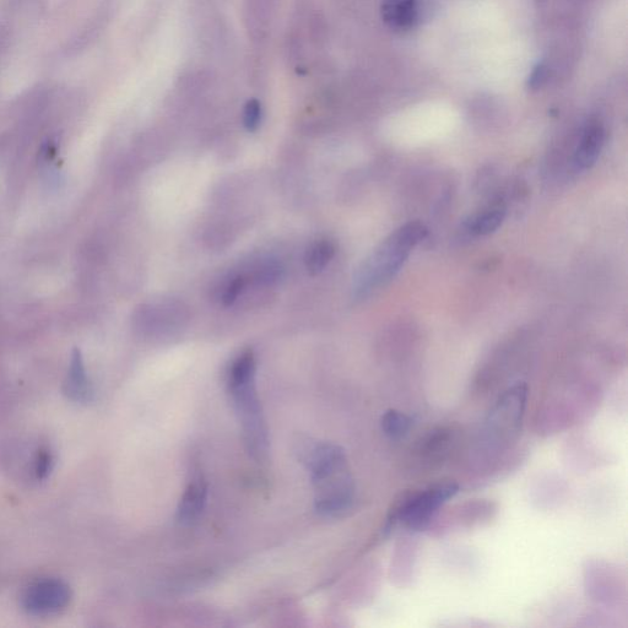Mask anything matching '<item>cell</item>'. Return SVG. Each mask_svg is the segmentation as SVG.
I'll list each match as a JSON object with an SVG mask.
<instances>
[{"instance_id": "obj_1", "label": "cell", "mask_w": 628, "mask_h": 628, "mask_svg": "<svg viewBox=\"0 0 628 628\" xmlns=\"http://www.w3.org/2000/svg\"><path fill=\"white\" fill-rule=\"evenodd\" d=\"M528 386L517 382L498 395L481 422L469 449L470 464L478 473H494L501 468L521 438Z\"/></svg>"}, {"instance_id": "obj_2", "label": "cell", "mask_w": 628, "mask_h": 628, "mask_svg": "<svg viewBox=\"0 0 628 628\" xmlns=\"http://www.w3.org/2000/svg\"><path fill=\"white\" fill-rule=\"evenodd\" d=\"M306 463L316 490V510L324 517H343L355 505L356 489L344 449L322 443L306 452Z\"/></svg>"}, {"instance_id": "obj_3", "label": "cell", "mask_w": 628, "mask_h": 628, "mask_svg": "<svg viewBox=\"0 0 628 628\" xmlns=\"http://www.w3.org/2000/svg\"><path fill=\"white\" fill-rule=\"evenodd\" d=\"M429 235L420 221L400 226L392 232L361 265L354 280L356 299H365L400 272L413 249Z\"/></svg>"}, {"instance_id": "obj_4", "label": "cell", "mask_w": 628, "mask_h": 628, "mask_svg": "<svg viewBox=\"0 0 628 628\" xmlns=\"http://www.w3.org/2000/svg\"><path fill=\"white\" fill-rule=\"evenodd\" d=\"M257 362L252 350L238 356L229 375V389L249 454L262 460L268 452V430L256 388Z\"/></svg>"}, {"instance_id": "obj_5", "label": "cell", "mask_w": 628, "mask_h": 628, "mask_svg": "<svg viewBox=\"0 0 628 628\" xmlns=\"http://www.w3.org/2000/svg\"><path fill=\"white\" fill-rule=\"evenodd\" d=\"M459 485L451 479L435 481L420 490L405 491L393 502L384 524L383 535H388L398 524L411 532H425L442 507L458 494Z\"/></svg>"}, {"instance_id": "obj_6", "label": "cell", "mask_w": 628, "mask_h": 628, "mask_svg": "<svg viewBox=\"0 0 628 628\" xmlns=\"http://www.w3.org/2000/svg\"><path fill=\"white\" fill-rule=\"evenodd\" d=\"M497 513L496 503L490 500H473L453 507L446 514L438 513L429 529L431 535H445L453 529L480 527L492 521Z\"/></svg>"}, {"instance_id": "obj_7", "label": "cell", "mask_w": 628, "mask_h": 628, "mask_svg": "<svg viewBox=\"0 0 628 628\" xmlns=\"http://www.w3.org/2000/svg\"><path fill=\"white\" fill-rule=\"evenodd\" d=\"M24 606L27 611L35 615L57 613L69 602V589L57 579H43L26 589Z\"/></svg>"}, {"instance_id": "obj_8", "label": "cell", "mask_w": 628, "mask_h": 628, "mask_svg": "<svg viewBox=\"0 0 628 628\" xmlns=\"http://www.w3.org/2000/svg\"><path fill=\"white\" fill-rule=\"evenodd\" d=\"M452 426H440L431 430L416 446V458L422 467L435 468L445 463L456 451L459 436Z\"/></svg>"}, {"instance_id": "obj_9", "label": "cell", "mask_w": 628, "mask_h": 628, "mask_svg": "<svg viewBox=\"0 0 628 628\" xmlns=\"http://www.w3.org/2000/svg\"><path fill=\"white\" fill-rule=\"evenodd\" d=\"M429 0H383L384 23L395 30H409L422 23L430 13Z\"/></svg>"}, {"instance_id": "obj_10", "label": "cell", "mask_w": 628, "mask_h": 628, "mask_svg": "<svg viewBox=\"0 0 628 628\" xmlns=\"http://www.w3.org/2000/svg\"><path fill=\"white\" fill-rule=\"evenodd\" d=\"M605 142V129L599 121H590L582 133L575 153L579 170H590L597 164Z\"/></svg>"}, {"instance_id": "obj_11", "label": "cell", "mask_w": 628, "mask_h": 628, "mask_svg": "<svg viewBox=\"0 0 628 628\" xmlns=\"http://www.w3.org/2000/svg\"><path fill=\"white\" fill-rule=\"evenodd\" d=\"M208 485L202 475L194 476L178 506L177 517L182 524H192L202 514L207 503Z\"/></svg>"}, {"instance_id": "obj_12", "label": "cell", "mask_w": 628, "mask_h": 628, "mask_svg": "<svg viewBox=\"0 0 628 628\" xmlns=\"http://www.w3.org/2000/svg\"><path fill=\"white\" fill-rule=\"evenodd\" d=\"M506 215L507 209L505 205H491V207L471 216L469 221H467V229L474 236L490 235L502 225Z\"/></svg>"}, {"instance_id": "obj_13", "label": "cell", "mask_w": 628, "mask_h": 628, "mask_svg": "<svg viewBox=\"0 0 628 628\" xmlns=\"http://www.w3.org/2000/svg\"><path fill=\"white\" fill-rule=\"evenodd\" d=\"M411 426H413V419L400 410L389 409L383 414L381 419L384 435L394 441L402 440V438L408 435Z\"/></svg>"}, {"instance_id": "obj_14", "label": "cell", "mask_w": 628, "mask_h": 628, "mask_svg": "<svg viewBox=\"0 0 628 628\" xmlns=\"http://www.w3.org/2000/svg\"><path fill=\"white\" fill-rule=\"evenodd\" d=\"M335 256V246L332 241L322 240L314 243L308 249L306 256V267L311 275H318L327 268V265Z\"/></svg>"}, {"instance_id": "obj_15", "label": "cell", "mask_w": 628, "mask_h": 628, "mask_svg": "<svg viewBox=\"0 0 628 628\" xmlns=\"http://www.w3.org/2000/svg\"><path fill=\"white\" fill-rule=\"evenodd\" d=\"M69 392L77 400H86L89 397V386L80 361L75 362L70 373Z\"/></svg>"}, {"instance_id": "obj_16", "label": "cell", "mask_w": 628, "mask_h": 628, "mask_svg": "<svg viewBox=\"0 0 628 628\" xmlns=\"http://www.w3.org/2000/svg\"><path fill=\"white\" fill-rule=\"evenodd\" d=\"M262 105L256 99L249 100L243 110V124L248 132H256L262 122Z\"/></svg>"}, {"instance_id": "obj_17", "label": "cell", "mask_w": 628, "mask_h": 628, "mask_svg": "<svg viewBox=\"0 0 628 628\" xmlns=\"http://www.w3.org/2000/svg\"><path fill=\"white\" fill-rule=\"evenodd\" d=\"M246 280L243 276H236V278L229 281L223 295V302L225 306L234 305V302L241 295L243 289H245Z\"/></svg>"}, {"instance_id": "obj_18", "label": "cell", "mask_w": 628, "mask_h": 628, "mask_svg": "<svg viewBox=\"0 0 628 628\" xmlns=\"http://www.w3.org/2000/svg\"><path fill=\"white\" fill-rule=\"evenodd\" d=\"M545 69L543 67H539L537 68V70H535L533 77H532V86L533 88H537V86L540 85V81L543 80L545 78Z\"/></svg>"}]
</instances>
